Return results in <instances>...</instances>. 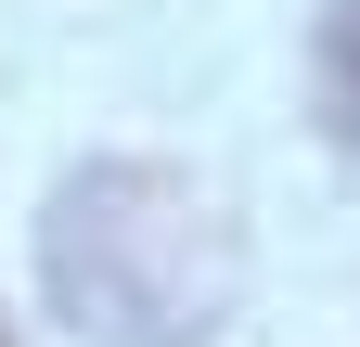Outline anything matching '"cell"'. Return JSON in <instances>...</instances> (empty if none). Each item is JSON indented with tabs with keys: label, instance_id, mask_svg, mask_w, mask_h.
Segmentation results:
<instances>
[{
	"label": "cell",
	"instance_id": "cell-1",
	"mask_svg": "<svg viewBox=\"0 0 360 347\" xmlns=\"http://www.w3.org/2000/svg\"><path fill=\"white\" fill-rule=\"evenodd\" d=\"M39 283L90 347H206L245 296V232L193 167L103 155L39 206Z\"/></svg>",
	"mask_w": 360,
	"mask_h": 347
},
{
	"label": "cell",
	"instance_id": "cell-2",
	"mask_svg": "<svg viewBox=\"0 0 360 347\" xmlns=\"http://www.w3.org/2000/svg\"><path fill=\"white\" fill-rule=\"evenodd\" d=\"M322 103H335V129L360 142V0L322 13Z\"/></svg>",
	"mask_w": 360,
	"mask_h": 347
},
{
	"label": "cell",
	"instance_id": "cell-3",
	"mask_svg": "<svg viewBox=\"0 0 360 347\" xmlns=\"http://www.w3.org/2000/svg\"><path fill=\"white\" fill-rule=\"evenodd\" d=\"M0 347H13V334H0Z\"/></svg>",
	"mask_w": 360,
	"mask_h": 347
}]
</instances>
